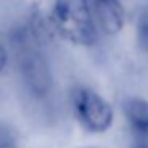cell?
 Masks as SVG:
<instances>
[{"label": "cell", "mask_w": 148, "mask_h": 148, "mask_svg": "<svg viewBox=\"0 0 148 148\" xmlns=\"http://www.w3.org/2000/svg\"><path fill=\"white\" fill-rule=\"evenodd\" d=\"M53 23L67 42L91 46L97 40V27L89 0H54Z\"/></svg>", "instance_id": "1"}, {"label": "cell", "mask_w": 148, "mask_h": 148, "mask_svg": "<svg viewBox=\"0 0 148 148\" xmlns=\"http://www.w3.org/2000/svg\"><path fill=\"white\" fill-rule=\"evenodd\" d=\"M72 108L78 123L92 134H103L113 124V108L99 92L86 86H78L72 92Z\"/></svg>", "instance_id": "2"}, {"label": "cell", "mask_w": 148, "mask_h": 148, "mask_svg": "<svg viewBox=\"0 0 148 148\" xmlns=\"http://www.w3.org/2000/svg\"><path fill=\"white\" fill-rule=\"evenodd\" d=\"M96 27L107 35L121 32L126 21L124 8L119 0H89Z\"/></svg>", "instance_id": "3"}, {"label": "cell", "mask_w": 148, "mask_h": 148, "mask_svg": "<svg viewBox=\"0 0 148 148\" xmlns=\"http://www.w3.org/2000/svg\"><path fill=\"white\" fill-rule=\"evenodd\" d=\"M123 108L132 131L138 137L148 138V100L142 97H129Z\"/></svg>", "instance_id": "4"}, {"label": "cell", "mask_w": 148, "mask_h": 148, "mask_svg": "<svg viewBox=\"0 0 148 148\" xmlns=\"http://www.w3.org/2000/svg\"><path fill=\"white\" fill-rule=\"evenodd\" d=\"M135 35H137V43L140 46V49L148 53V5L142 8L137 14Z\"/></svg>", "instance_id": "5"}, {"label": "cell", "mask_w": 148, "mask_h": 148, "mask_svg": "<svg viewBox=\"0 0 148 148\" xmlns=\"http://www.w3.org/2000/svg\"><path fill=\"white\" fill-rule=\"evenodd\" d=\"M0 148H18L16 131L3 121H0Z\"/></svg>", "instance_id": "6"}, {"label": "cell", "mask_w": 148, "mask_h": 148, "mask_svg": "<svg viewBox=\"0 0 148 148\" xmlns=\"http://www.w3.org/2000/svg\"><path fill=\"white\" fill-rule=\"evenodd\" d=\"M7 61H8V54H7V49L3 48V46L0 45V72L5 69V65H7Z\"/></svg>", "instance_id": "7"}, {"label": "cell", "mask_w": 148, "mask_h": 148, "mask_svg": "<svg viewBox=\"0 0 148 148\" xmlns=\"http://www.w3.org/2000/svg\"><path fill=\"white\" fill-rule=\"evenodd\" d=\"M77 148H99V147H92V145H84V147H77Z\"/></svg>", "instance_id": "8"}, {"label": "cell", "mask_w": 148, "mask_h": 148, "mask_svg": "<svg viewBox=\"0 0 148 148\" xmlns=\"http://www.w3.org/2000/svg\"><path fill=\"white\" fill-rule=\"evenodd\" d=\"M137 148H148V145H145V143H142V145H138Z\"/></svg>", "instance_id": "9"}]
</instances>
